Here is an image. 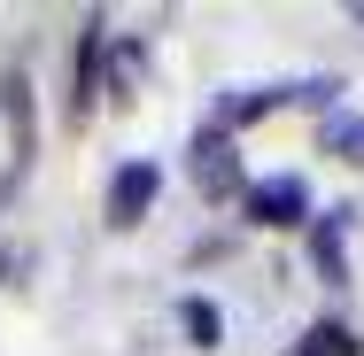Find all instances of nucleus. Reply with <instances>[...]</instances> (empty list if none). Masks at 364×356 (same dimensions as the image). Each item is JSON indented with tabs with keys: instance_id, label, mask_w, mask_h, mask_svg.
Listing matches in <instances>:
<instances>
[{
	"instance_id": "obj_1",
	"label": "nucleus",
	"mask_w": 364,
	"mask_h": 356,
	"mask_svg": "<svg viewBox=\"0 0 364 356\" xmlns=\"http://www.w3.org/2000/svg\"><path fill=\"white\" fill-rule=\"evenodd\" d=\"M186 171H194V194L202 202H240V147H232V132H194V147H186Z\"/></svg>"
},
{
	"instance_id": "obj_2",
	"label": "nucleus",
	"mask_w": 364,
	"mask_h": 356,
	"mask_svg": "<svg viewBox=\"0 0 364 356\" xmlns=\"http://www.w3.org/2000/svg\"><path fill=\"white\" fill-rule=\"evenodd\" d=\"M240 210L256 217V225H272V232H294V225H310V186L302 178H256V186H240Z\"/></svg>"
},
{
	"instance_id": "obj_3",
	"label": "nucleus",
	"mask_w": 364,
	"mask_h": 356,
	"mask_svg": "<svg viewBox=\"0 0 364 356\" xmlns=\"http://www.w3.org/2000/svg\"><path fill=\"white\" fill-rule=\"evenodd\" d=\"M0 117H8V163H16V178L31 171V155H39V124H31V77L8 70L0 77Z\"/></svg>"
},
{
	"instance_id": "obj_4",
	"label": "nucleus",
	"mask_w": 364,
	"mask_h": 356,
	"mask_svg": "<svg viewBox=\"0 0 364 356\" xmlns=\"http://www.w3.org/2000/svg\"><path fill=\"white\" fill-rule=\"evenodd\" d=\"M155 194H163V171H155V163H124V171L109 178V225H117V232L140 225V217L155 210Z\"/></svg>"
},
{
	"instance_id": "obj_5",
	"label": "nucleus",
	"mask_w": 364,
	"mask_h": 356,
	"mask_svg": "<svg viewBox=\"0 0 364 356\" xmlns=\"http://www.w3.org/2000/svg\"><path fill=\"white\" fill-rule=\"evenodd\" d=\"M101 47H109V23L85 16V31H77V70H70V117H85L93 93H101Z\"/></svg>"
},
{
	"instance_id": "obj_6",
	"label": "nucleus",
	"mask_w": 364,
	"mask_h": 356,
	"mask_svg": "<svg viewBox=\"0 0 364 356\" xmlns=\"http://www.w3.org/2000/svg\"><path fill=\"white\" fill-rule=\"evenodd\" d=\"M287 356H357V333L341 325V318H318V325H302V341Z\"/></svg>"
},
{
	"instance_id": "obj_7",
	"label": "nucleus",
	"mask_w": 364,
	"mask_h": 356,
	"mask_svg": "<svg viewBox=\"0 0 364 356\" xmlns=\"http://www.w3.org/2000/svg\"><path fill=\"white\" fill-rule=\"evenodd\" d=\"M310 256H318V271H326V279H349V264H341V210L310 225Z\"/></svg>"
},
{
	"instance_id": "obj_8",
	"label": "nucleus",
	"mask_w": 364,
	"mask_h": 356,
	"mask_svg": "<svg viewBox=\"0 0 364 356\" xmlns=\"http://www.w3.org/2000/svg\"><path fill=\"white\" fill-rule=\"evenodd\" d=\"M178 318H186V333H194V349H218V341H225V318H218V302H202V294H186V302H178Z\"/></svg>"
},
{
	"instance_id": "obj_9",
	"label": "nucleus",
	"mask_w": 364,
	"mask_h": 356,
	"mask_svg": "<svg viewBox=\"0 0 364 356\" xmlns=\"http://www.w3.org/2000/svg\"><path fill=\"white\" fill-rule=\"evenodd\" d=\"M326 155L364 163V117H326Z\"/></svg>"
}]
</instances>
